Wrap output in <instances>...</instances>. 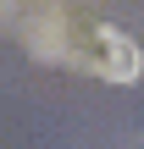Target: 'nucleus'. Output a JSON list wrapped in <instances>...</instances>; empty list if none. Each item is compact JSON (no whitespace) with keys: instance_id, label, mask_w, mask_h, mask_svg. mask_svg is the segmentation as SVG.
<instances>
[{"instance_id":"nucleus-1","label":"nucleus","mask_w":144,"mask_h":149,"mask_svg":"<svg viewBox=\"0 0 144 149\" xmlns=\"http://www.w3.org/2000/svg\"><path fill=\"white\" fill-rule=\"evenodd\" d=\"M67 61L83 66V72H94V77H105V83H133L144 72V50L122 28H105V22H100V28H83V33L72 39Z\"/></svg>"}]
</instances>
